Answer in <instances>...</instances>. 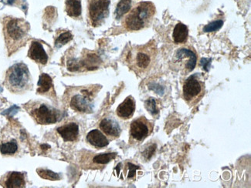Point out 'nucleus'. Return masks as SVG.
I'll return each instance as SVG.
<instances>
[{"mask_svg":"<svg viewBox=\"0 0 251 188\" xmlns=\"http://www.w3.org/2000/svg\"><path fill=\"white\" fill-rule=\"evenodd\" d=\"M29 24L24 19L6 17L2 20L4 39L8 54L11 56L29 40Z\"/></svg>","mask_w":251,"mask_h":188,"instance_id":"f257e3e1","label":"nucleus"},{"mask_svg":"<svg viewBox=\"0 0 251 188\" xmlns=\"http://www.w3.org/2000/svg\"><path fill=\"white\" fill-rule=\"evenodd\" d=\"M156 42L151 40L145 45L135 46L130 49L126 62L130 69L138 75H146L152 68L156 60Z\"/></svg>","mask_w":251,"mask_h":188,"instance_id":"f03ea898","label":"nucleus"},{"mask_svg":"<svg viewBox=\"0 0 251 188\" xmlns=\"http://www.w3.org/2000/svg\"><path fill=\"white\" fill-rule=\"evenodd\" d=\"M156 9L151 2H140L133 6L125 16L122 25L127 31H139L150 27L155 17Z\"/></svg>","mask_w":251,"mask_h":188,"instance_id":"7ed1b4c3","label":"nucleus"},{"mask_svg":"<svg viewBox=\"0 0 251 188\" xmlns=\"http://www.w3.org/2000/svg\"><path fill=\"white\" fill-rule=\"evenodd\" d=\"M4 84L13 94H24L32 88V77L27 66L23 63L12 66L7 72Z\"/></svg>","mask_w":251,"mask_h":188,"instance_id":"20e7f679","label":"nucleus"},{"mask_svg":"<svg viewBox=\"0 0 251 188\" xmlns=\"http://www.w3.org/2000/svg\"><path fill=\"white\" fill-rule=\"evenodd\" d=\"M197 61L198 56L193 47L183 46L178 48L173 53L170 67L175 72L182 75H187L194 70Z\"/></svg>","mask_w":251,"mask_h":188,"instance_id":"39448f33","label":"nucleus"},{"mask_svg":"<svg viewBox=\"0 0 251 188\" xmlns=\"http://www.w3.org/2000/svg\"><path fill=\"white\" fill-rule=\"evenodd\" d=\"M206 94V83L201 73L189 76L182 86V96L189 107L200 103Z\"/></svg>","mask_w":251,"mask_h":188,"instance_id":"423d86ee","label":"nucleus"},{"mask_svg":"<svg viewBox=\"0 0 251 188\" xmlns=\"http://www.w3.org/2000/svg\"><path fill=\"white\" fill-rule=\"evenodd\" d=\"M25 108L30 116L40 124H52L57 123L58 120V111L46 103L30 102L25 104Z\"/></svg>","mask_w":251,"mask_h":188,"instance_id":"0eeeda50","label":"nucleus"},{"mask_svg":"<svg viewBox=\"0 0 251 188\" xmlns=\"http://www.w3.org/2000/svg\"><path fill=\"white\" fill-rule=\"evenodd\" d=\"M154 127V122L145 117L134 119L130 126L129 142L131 143H142L152 134Z\"/></svg>","mask_w":251,"mask_h":188,"instance_id":"6e6552de","label":"nucleus"},{"mask_svg":"<svg viewBox=\"0 0 251 188\" xmlns=\"http://www.w3.org/2000/svg\"><path fill=\"white\" fill-rule=\"evenodd\" d=\"M111 0H88V17L95 27L104 22L109 15Z\"/></svg>","mask_w":251,"mask_h":188,"instance_id":"1a4fd4ad","label":"nucleus"},{"mask_svg":"<svg viewBox=\"0 0 251 188\" xmlns=\"http://www.w3.org/2000/svg\"><path fill=\"white\" fill-rule=\"evenodd\" d=\"M94 91L89 88H80L71 96L70 105L74 111L80 113H91L93 111Z\"/></svg>","mask_w":251,"mask_h":188,"instance_id":"9d476101","label":"nucleus"},{"mask_svg":"<svg viewBox=\"0 0 251 188\" xmlns=\"http://www.w3.org/2000/svg\"><path fill=\"white\" fill-rule=\"evenodd\" d=\"M99 127H100L102 132L104 133V135L107 136L111 139L119 138V136L122 133L120 125L115 118H111V117H107L102 119L100 122Z\"/></svg>","mask_w":251,"mask_h":188,"instance_id":"9b49d317","label":"nucleus"},{"mask_svg":"<svg viewBox=\"0 0 251 188\" xmlns=\"http://www.w3.org/2000/svg\"><path fill=\"white\" fill-rule=\"evenodd\" d=\"M28 56L37 64H42V65L48 64V53H46L44 47L40 42H32L28 52Z\"/></svg>","mask_w":251,"mask_h":188,"instance_id":"f8f14e48","label":"nucleus"},{"mask_svg":"<svg viewBox=\"0 0 251 188\" xmlns=\"http://www.w3.org/2000/svg\"><path fill=\"white\" fill-rule=\"evenodd\" d=\"M57 132L65 141L73 142L78 139L80 134L79 125L75 122H70L57 129Z\"/></svg>","mask_w":251,"mask_h":188,"instance_id":"ddd939ff","label":"nucleus"},{"mask_svg":"<svg viewBox=\"0 0 251 188\" xmlns=\"http://www.w3.org/2000/svg\"><path fill=\"white\" fill-rule=\"evenodd\" d=\"M135 107H136V103H135V99L132 96H127L117 108V115L123 119H130L134 115Z\"/></svg>","mask_w":251,"mask_h":188,"instance_id":"4468645a","label":"nucleus"},{"mask_svg":"<svg viewBox=\"0 0 251 188\" xmlns=\"http://www.w3.org/2000/svg\"><path fill=\"white\" fill-rule=\"evenodd\" d=\"M87 141L91 146L97 148H103L109 144V141L107 137L98 129L91 130L88 133L87 135Z\"/></svg>","mask_w":251,"mask_h":188,"instance_id":"2eb2a0df","label":"nucleus"},{"mask_svg":"<svg viewBox=\"0 0 251 188\" xmlns=\"http://www.w3.org/2000/svg\"><path fill=\"white\" fill-rule=\"evenodd\" d=\"M3 187L7 188H25V176L20 172H11L5 177Z\"/></svg>","mask_w":251,"mask_h":188,"instance_id":"dca6fc26","label":"nucleus"},{"mask_svg":"<svg viewBox=\"0 0 251 188\" xmlns=\"http://www.w3.org/2000/svg\"><path fill=\"white\" fill-rule=\"evenodd\" d=\"M188 35H189V32H188L187 26L182 23H178L176 25L173 30V42L176 44H185L187 41Z\"/></svg>","mask_w":251,"mask_h":188,"instance_id":"f3484780","label":"nucleus"},{"mask_svg":"<svg viewBox=\"0 0 251 188\" xmlns=\"http://www.w3.org/2000/svg\"><path fill=\"white\" fill-rule=\"evenodd\" d=\"M66 13L69 17L78 18L81 16L80 0H65Z\"/></svg>","mask_w":251,"mask_h":188,"instance_id":"a211bd4d","label":"nucleus"},{"mask_svg":"<svg viewBox=\"0 0 251 188\" xmlns=\"http://www.w3.org/2000/svg\"><path fill=\"white\" fill-rule=\"evenodd\" d=\"M19 150V144L16 139L5 141L0 144V152L2 155H14Z\"/></svg>","mask_w":251,"mask_h":188,"instance_id":"6ab92c4d","label":"nucleus"},{"mask_svg":"<svg viewBox=\"0 0 251 188\" xmlns=\"http://www.w3.org/2000/svg\"><path fill=\"white\" fill-rule=\"evenodd\" d=\"M134 1L135 0H121L115 9V16L116 20H120L131 10Z\"/></svg>","mask_w":251,"mask_h":188,"instance_id":"aec40b11","label":"nucleus"},{"mask_svg":"<svg viewBox=\"0 0 251 188\" xmlns=\"http://www.w3.org/2000/svg\"><path fill=\"white\" fill-rule=\"evenodd\" d=\"M52 88H53V80L50 76L46 73L41 74L38 82L37 93L40 94H46L49 92Z\"/></svg>","mask_w":251,"mask_h":188,"instance_id":"412c9836","label":"nucleus"},{"mask_svg":"<svg viewBox=\"0 0 251 188\" xmlns=\"http://www.w3.org/2000/svg\"><path fill=\"white\" fill-rule=\"evenodd\" d=\"M145 107L151 116L158 117L160 114V102L155 98H150L145 102Z\"/></svg>","mask_w":251,"mask_h":188,"instance_id":"4be33fe9","label":"nucleus"},{"mask_svg":"<svg viewBox=\"0 0 251 188\" xmlns=\"http://www.w3.org/2000/svg\"><path fill=\"white\" fill-rule=\"evenodd\" d=\"M116 155L115 153L99 154L93 158V162L97 164H106L109 163L110 161L115 159L116 158Z\"/></svg>","mask_w":251,"mask_h":188,"instance_id":"5701e85b","label":"nucleus"},{"mask_svg":"<svg viewBox=\"0 0 251 188\" xmlns=\"http://www.w3.org/2000/svg\"><path fill=\"white\" fill-rule=\"evenodd\" d=\"M73 39V36L71 34L70 32H66V33H61V34L57 37L56 42H55V46L57 48L62 47V46L65 45L66 44H68V42L71 41Z\"/></svg>","mask_w":251,"mask_h":188,"instance_id":"b1692460","label":"nucleus"},{"mask_svg":"<svg viewBox=\"0 0 251 188\" xmlns=\"http://www.w3.org/2000/svg\"><path fill=\"white\" fill-rule=\"evenodd\" d=\"M37 172H38L39 175L44 179L51 180V181L60 179V175L57 173L51 171V170H46V169H39V170H37Z\"/></svg>","mask_w":251,"mask_h":188,"instance_id":"393cba45","label":"nucleus"},{"mask_svg":"<svg viewBox=\"0 0 251 188\" xmlns=\"http://www.w3.org/2000/svg\"><path fill=\"white\" fill-rule=\"evenodd\" d=\"M223 25H224V22L222 20H216V21H213V22L208 24L206 26H204L203 31L205 33L216 32V31H218L219 29H221Z\"/></svg>","mask_w":251,"mask_h":188,"instance_id":"a878e982","label":"nucleus"},{"mask_svg":"<svg viewBox=\"0 0 251 188\" xmlns=\"http://www.w3.org/2000/svg\"><path fill=\"white\" fill-rule=\"evenodd\" d=\"M155 148H156V146L152 145L151 147H150V148L146 149L144 153H143V156H144L146 160H150L151 158V156L155 153Z\"/></svg>","mask_w":251,"mask_h":188,"instance_id":"bb28decb","label":"nucleus"},{"mask_svg":"<svg viewBox=\"0 0 251 188\" xmlns=\"http://www.w3.org/2000/svg\"><path fill=\"white\" fill-rule=\"evenodd\" d=\"M128 166V175H127V178H131V177H135V172H136L137 169L139 168L138 166L133 165L132 164H127Z\"/></svg>","mask_w":251,"mask_h":188,"instance_id":"cd10ccee","label":"nucleus"},{"mask_svg":"<svg viewBox=\"0 0 251 188\" xmlns=\"http://www.w3.org/2000/svg\"><path fill=\"white\" fill-rule=\"evenodd\" d=\"M2 89L1 88V87H0V93L2 92Z\"/></svg>","mask_w":251,"mask_h":188,"instance_id":"c85d7f7f","label":"nucleus"}]
</instances>
